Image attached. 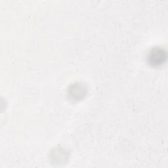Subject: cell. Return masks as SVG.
<instances>
[{
	"mask_svg": "<svg viewBox=\"0 0 168 168\" xmlns=\"http://www.w3.org/2000/svg\"><path fill=\"white\" fill-rule=\"evenodd\" d=\"M152 59V61H154L155 63H156V60L158 59V64L163 61L164 56H163V52L156 51L154 52H152L151 57H150Z\"/></svg>",
	"mask_w": 168,
	"mask_h": 168,
	"instance_id": "6da1fadb",
	"label": "cell"
}]
</instances>
